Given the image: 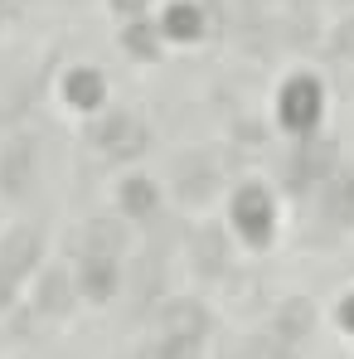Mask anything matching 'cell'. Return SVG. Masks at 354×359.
<instances>
[{
  "instance_id": "6",
  "label": "cell",
  "mask_w": 354,
  "mask_h": 359,
  "mask_svg": "<svg viewBox=\"0 0 354 359\" xmlns=\"http://www.w3.org/2000/svg\"><path fill=\"white\" fill-rule=\"evenodd\" d=\"M224 359H287V355H282V350H272L267 340H238V345L224 350Z\"/></svg>"
},
{
  "instance_id": "10",
  "label": "cell",
  "mask_w": 354,
  "mask_h": 359,
  "mask_svg": "<svg viewBox=\"0 0 354 359\" xmlns=\"http://www.w3.org/2000/svg\"><path fill=\"white\" fill-rule=\"evenodd\" d=\"M340 316H345V325H354V297L345 301V311H340Z\"/></svg>"
},
{
  "instance_id": "4",
  "label": "cell",
  "mask_w": 354,
  "mask_h": 359,
  "mask_svg": "<svg viewBox=\"0 0 354 359\" xmlns=\"http://www.w3.org/2000/svg\"><path fill=\"white\" fill-rule=\"evenodd\" d=\"M34 257H39V238L34 233H15V238L5 243V252H0V272L20 277V272L34 267Z\"/></svg>"
},
{
  "instance_id": "8",
  "label": "cell",
  "mask_w": 354,
  "mask_h": 359,
  "mask_svg": "<svg viewBox=\"0 0 354 359\" xmlns=\"http://www.w3.org/2000/svg\"><path fill=\"white\" fill-rule=\"evenodd\" d=\"M156 359H199V340H184V335H170L165 345H161V355Z\"/></svg>"
},
{
  "instance_id": "3",
  "label": "cell",
  "mask_w": 354,
  "mask_h": 359,
  "mask_svg": "<svg viewBox=\"0 0 354 359\" xmlns=\"http://www.w3.org/2000/svg\"><path fill=\"white\" fill-rule=\"evenodd\" d=\"M78 287H83L93 301H107V297H112V287H117V262H107V257H88L83 272H78Z\"/></svg>"
},
{
  "instance_id": "5",
  "label": "cell",
  "mask_w": 354,
  "mask_h": 359,
  "mask_svg": "<svg viewBox=\"0 0 354 359\" xmlns=\"http://www.w3.org/2000/svg\"><path fill=\"white\" fill-rule=\"evenodd\" d=\"M83 248H88V257H117V248H121V229H112L107 219H97V224L88 229Z\"/></svg>"
},
{
  "instance_id": "7",
  "label": "cell",
  "mask_w": 354,
  "mask_h": 359,
  "mask_svg": "<svg viewBox=\"0 0 354 359\" xmlns=\"http://www.w3.org/2000/svg\"><path fill=\"white\" fill-rule=\"evenodd\" d=\"M39 306H44V311H63V306H68V277H63V272H54V277L44 282V301H39Z\"/></svg>"
},
{
  "instance_id": "9",
  "label": "cell",
  "mask_w": 354,
  "mask_h": 359,
  "mask_svg": "<svg viewBox=\"0 0 354 359\" xmlns=\"http://www.w3.org/2000/svg\"><path fill=\"white\" fill-rule=\"evenodd\" d=\"M10 301V272H0V306Z\"/></svg>"
},
{
  "instance_id": "2",
  "label": "cell",
  "mask_w": 354,
  "mask_h": 359,
  "mask_svg": "<svg viewBox=\"0 0 354 359\" xmlns=\"http://www.w3.org/2000/svg\"><path fill=\"white\" fill-rule=\"evenodd\" d=\"M204 325H209V316H204V306H199V301H170V306H165V335L199 340V335H204Z\"/></svg>"
},
{
  "instance_id": "1",
  "label": "cell",
  "mask_w": 354,
  "mask_h": 359,
  "mask_svg": "<svg viewBox=\"0 0 354 359\" xmlns=\"http://www.w3.org/2000/svg\"><path fill=\"white\" fill-rule=\"evenodd\" d=\"M311 325H315V311H311V301H301V297H287L277 306V316H272V330H277V340H287V345L306 340Z\"/></svg>"
}]
</instances>
